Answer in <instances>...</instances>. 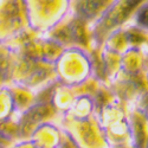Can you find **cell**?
Instances as JSON below:
<instances>
[{"mask_svg": "<svg viewBox=\"0 0 148 148\" xmlns=\"http://www.w3.org/2000/svg\"><path fill=\"white\" fill-rule=\"evenodd\" d=\"M27 27L36 32H47L63 21L70 12L71 0H23Z\"/></svg>", "mask_w": 148, "mask_h": 148, "instance_id": "cell-1", "label": "cell"}, {"mask_svg": "<svg viewBox=\"0 0 148 148\" xmlns=\"http://www.w3.org/2000/svg\"><path fill=\"white\" fill-rule=\"evenodd\" d=\"M147 0H113L91 24V37L96 44H102L108 37L133 18L136 8Z\"/></svg>", "mask_w": 148, "mask_h": 148, "instance_id": "cell-2", "label": "cell"}, {"mask_svg": "<svg viewBox=\"0 0 148 148\" xmlns=\"http://www.w3.org/2000/svg\"><path fill=\"white\" fill-rule=\"evenodd\" d=\"M56 70L63 82L77 84L88 77L91 70V63L84 50L70 47L64 50L58 57Z\"/></svg>", "mask_w": 148, "mask_h": 148, "instance_id": "cell-3", "label": "cell"}, {"mask_svg": "<svg viewBox=\"0 0 148 148\" xmlns=\"http://www.w3.org/2000/svg\"><path fill=\"white\" fill-rule=\"evenodd\" d=\"M27 27L23 0H0V40L18 34Z\"/></svg>", "mask_w": 148, "mask_h": 148, "instance_id": "cell-4", "label": "cell"}, {"mask_svg": "<svg viewBox=\"0 0 148 148\" xmlns=\"http://www.w3.org/2000/svg\"><path fill=\"white\" fill-rule=\"evenodd\" d=\"M113 0H71L70 12L82 23L92 24Z\"/></svg>", "mask_w": 148, "mask_h": 148, "instance_id": "cell-5", "label": "cell"}, {"mask_svg": "<svg viewBox=\"0 0 148 148\" xmlns=\"http://www.w3.org/2000/svg\"><path fill=\"white\" fill-rule=\"evenodd\" d=\"M133 18L135 19V23L139 29L146 30L147 27V1L142 3L135 11V13L133 14Z\"/></svg>", "mask_w": 148, "mask_h": 148, "instance_id": "cell-6", "label": "cell"}]
</instances>
